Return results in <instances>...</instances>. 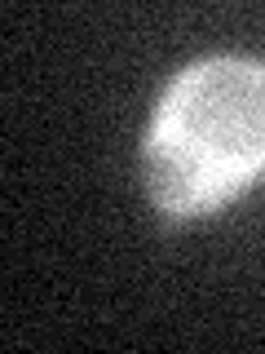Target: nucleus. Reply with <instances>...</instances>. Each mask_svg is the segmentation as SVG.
Segmentation results:
<instances>
[{
	"instance_id": "1",
	"label": "nucleus",
	"mask_w": 265,
	"mask_h": 354,
	"mask_svg": "<svg viewBox=\"0 0 265 354\" xmlns=\"http://www.w3.org/2000/svg\"><path fill=\"white\" fill-rule=\"evenodd\" d=\"M265 173V62L199 58L168 80L141 138V182L159 213L208 217Z\"/></svg>"
}]
</instances>
